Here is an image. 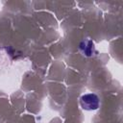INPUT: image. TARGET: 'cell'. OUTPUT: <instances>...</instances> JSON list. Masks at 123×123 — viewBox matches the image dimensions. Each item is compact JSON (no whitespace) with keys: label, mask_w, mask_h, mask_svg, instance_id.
Instances as JSON below:
<instances>
[{"label":"cell","mask_w":123,"mask_h":123,"mask_svg":"<svg viewBox=\"0 0 123 123\" xmlns=\"http://www.w3.org/2000/svg\"><path fill=\"white\" fill-rule=\"evenodd\" d=\"M81 106L84 110H86V111L96 110L99 106L98 96L93 93H88V94L83 95L81 98Z\"/></svg>","instance_id":"1"}]
</instances>
